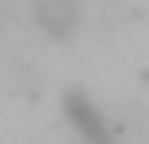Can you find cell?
<instances>
[{
  "label": "cell",
  "mask_w": 149,
  "mask_h": 144,
  "mask_svg": "<svg viewBox=\"0 0 149 144\" xmlns=\"http://www.w3.org/2000/svg\"><path fill=\"white\" fill-rule=\"evenodd\" d=\"M69 123H74V134H80L85 144H123L117 134H112V123L96 112V101H85V96H69Z\"/></svg>",
  "instance_id": "6da1fadb"
},
{
  "label": "cell",
  "mask_w": 149,
  "mask_h": 144,
  "mask_svg": "<svg viewBox=\"0 0 149 144\" xmlns=\"http://www.w3.org/2000/svg\"><path fill=\"white\" fill-rule=\"evenodd\" d=\"M43 22H48V32L64 38V32L74 27V6H69V0H48V6H43Z\"/></svg>",
  "instance_id": "7a4b0ae2"
}]
</instances>
